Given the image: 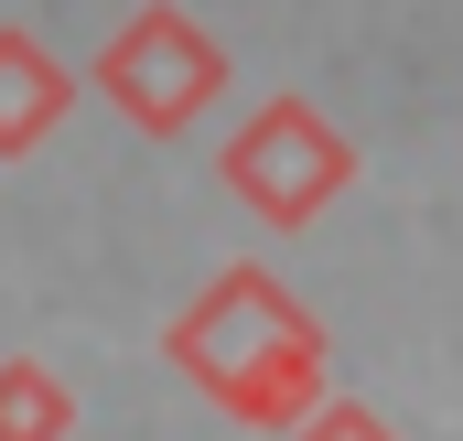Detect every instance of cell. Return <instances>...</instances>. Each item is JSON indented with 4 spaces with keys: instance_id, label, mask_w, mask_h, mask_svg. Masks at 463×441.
<instances>
[{
    "instance_id": "cell-1",
    "label": "cell",
    "mask_w": 463,
    "mask_h": 441,
    "mask_svg": "<svg viewBox=\"0 0 463 441\" xmlns=\"http://www.w3.org/2000/svg\"><path fill=\"white\" fill-rule=\"evenodd\" d=\"M173 366L248 431H291L313 399H324V324L248 258V269H216V291L173 324Z\"/></svg>"
},
{
    "instance_id": "cell-5",
    "label": "cell",
    "mask_w": 463,
    "mask_h": 441,
    "mask_svg": "<svg viewBox=\"0 0 463 441\" xmlns=\"http://www.w3.org/2000/svg\"><path fill=\"white\" fill-rule=\"evenodd\" d=\"M65 431H76V399L43 366H0V441H65Z\"/></svg>"
},
{
    "instance_id": "cell-2",
    "label": "cell",
    "mask_w": 463,
    "mask_h": 441,
    "mask_svg": "<svg viewBox=\"0 0 463 441\" xmlns=\"http://www.w3.org/2000/svg\"><path fill=\"white\" fill-rule=\"evenodd\" d=\"M227 183H237L269 226H302V216H324V205L355 183V151H345V129H335L324 108L269 98V108L227 140Z\"/></svg>"
},
{
    "instance_id": "cell-3",
    "label": "cell",
    "mask_w": 463,
    "mask_h": 441,
    "mask_svg": "<svg viewBox=\"0 0 463 441\" xmlns=\"http://www.w3.org/2000/svg\"><path fill=\"white\" fill-rule=\"evenodd\" d=\"M98 87H109L118 108L140 118V129H184V118L216 108V87H227V54H216V33H194L173 0H151L129 33H118L109 54H98Z\"/></svg>"
},
{
    "instance_id": "cell-6",
    "label": "cell",
    "mask_w": 463,
    "mask_h": 441,
    "mask_svg": "<svg viewBox=\"0 0 463 441\" xmlns=\"http://www.w3.org/2000/svg\"><path fill=\"white\" fill-rule=\"evenodd\" d=\"M291 441H399V431H388L377 409H345V399H335V409H302V420H291Z\"/></svg>"
},
{
    "instance_id": "cell-4",
    "label": "cell",
    "mask_w": 463,
    "mask_h": 441,
    "mask_svg": "<svg viewBox=\"0 0 463 441\" xmlns=\"http://www.w3.org/2000/svg\"><path fill=\"white\" fill-rule=\"evenodd\" d=\"M76 98V76L33 43V33H0V151H33Z\"/></svg>"
}]
</instances>
